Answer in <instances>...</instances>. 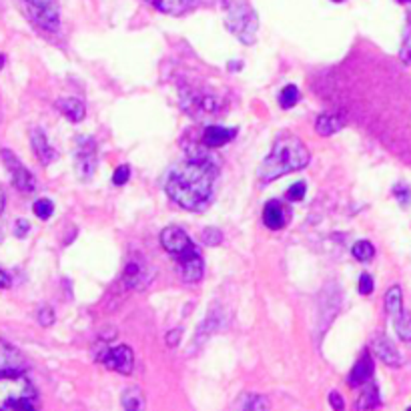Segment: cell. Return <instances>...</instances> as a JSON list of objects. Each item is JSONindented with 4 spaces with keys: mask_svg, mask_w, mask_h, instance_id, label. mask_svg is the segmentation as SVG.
Listing matches in <instances>:
<instances>
[{
    "mask_svg": "<svg viewBox=\"0 0 411 411\" xmlns=\"http://www.w3.org/2000/svg\"><path fill=\"white\" fill-rule=\"evenodd\" d=\"M219 176L217 165L205 155H193L169 171L165 191L171 201L185 211L201 213L209 209L215 197V181Z\"/></svg>",
    "mask_w": 411,
    "mask_h": 411,
    "instance_id": "cell-1",
    "label": "cell"
},
{
    "mask_svg": "<svg viewBox=\"0 0 411 411\" xmlns=\"http://www.w3.org/2000/svg\"><path fill=\"white\" fill-rule=\"evenodd\" d=\"M311 155L301 139L295 135H279L273 143L271 153L265 157V161L259 167V183L267 185L271 181H277L279 176L301 171L309 165Z\"/></svg>",
    "mask_w": 411,
    "mask_h": 411,
    "instance_id": "cell-2",
    "label": "cell"
},
{
    "mask_svg": "<svg viewBox=\"0 0 411 411\" xmlns=\"http://www.w3.org/2000/svg\"><path fill=\"white\" fill-rule=\"evenodd\" d=\"M38 393L29 377L21 371L0 373V411L6 410H36Z\"/></svg>",
    "mask_w": 411,
    "mask_h": 411,
    "instance_id": "cell-3",
    "label": "cell"
},
{
    "mask_svg": "<svg viewBox=\"0 0 411 411\" xmlns=\"http://www.w3.org/2000/svg\"><path fill=\"white\" fill-rule=\"evenodd\" d=\"M225 25L243 44L249 47L255 42L259 21H257V12L245 0H235L227 6Z\"/></svg>",
    "mask_w": 411,
    "mask_h": 411,
    "instance_id": "cell-4",
    "label": "cell"
},
{
    "mask_svg": "<svg viewBox=\"0 0 411 411\" xmlns=\"http://www.w3.org/2000/svg\"><path fill=\"white\" fill-rule=\"evenodd\" d=\"M173 257L176 259L178 275L185 283H199L203 279L205 261H203V255L193 241L189 245H185L181 251H176Z\"/></svg>",
    "mask_w": 411,
    "mask_h": 411,
    "instance_id": "cell-5",
    "label": "cell"
},
{
    "mask_svg": "<svg viewBox=\"0 0 411 411\" xmlns=\"http://www.w3.org/2000/svg\"><path fill=\"white\" fill-rule=\"evenodd\" d=\"M0 157H2V163H4V167H6L8 175H10L12 185H14L18 191H23V193H32V191L36 189V178H34V175L21 163V159H18L12 150H8V148H2V150H0Z\"/></svg>",
    "mask_w": 411,
    "mask_h": 411,
    "instance_id": "cell-6",
    "label": "cell"
},
{
    "mask_svg": "<svg viewBox=\"0 0 411 411\" xmlns=\"http://www.w3.org/2000/svg\"><path fill=\"white\" fill-rule=\"evenodd\" d=\"M96 143L87 137L81 135L77 139V148H75V167H77V175L83 181H88L96 171Z\"/></svg>",
    "mask_w": 411,
    "mask_h": 411,
    "instance_id": "cell-7",
    "label": "cell"
},
{
    "mask_svg": "<svg viewBox=\"0 0 411 411\" xmlns=\"http://www.w3.org/2000/svg\"><path fill=\"white\" fill-rule=\"evenodd\" d=\"M153 281V271L139 259H131L122 269V285L133 291H143Z\"/></svg>",
    "mask_w": 411,
    "mask_h": 411,
    "instance_id": "cell-8",
    "label": "cell"
},
{
    "mask_svg": "<svg viewBox=\"0 0 411 411\" xmlns=\"http://www.w3.org/2000/svg\"><path fill=\"white\" fill-rule=\"evenodd\" d=\"M181 103L183 109L187 113H191L193 117H201V115H211L217 113L221 109V101L215 98L213 94H205V92H189V96L181 94Z\"/></svg>",
    "mask_w": 411,
    "mask_h": 411,
    "instance_id": "cell-9",
    "label": "cell"
},
{
    "mask_svg": "<svg viewBox=\"0 0 411 411\" xmlns=\"http://www.w3.org/2000/svg\"><path fill=\"white\" fill-rule=\"evenodd\" d=\"M101 361L109 369L118 371L122 375L133 373V367H135V355H133V349L129 345H117L113 349H105V355H103Z\"/></svg>",
    "mask_w": 411,
    "mask_h": 411,
    "instance_id": "cell-10",
    "label": "cell"
},
{
    "mask_svg": "<svg viewBox=\"0 0 411 411\" xmlns=\"http://www.w3.org/2000/svg\"><path fill=\"white\" fill-rule=\"evenodd\" d=\"M30 145H32V150H34V155H36V159L40 161V165H44V167H49L53 161H57V150L51 147V143H49V139H47V135H44V131L42 129H32L30 131Z\"/></svg>",
    "mask_w": 411,
    "mask_h": 411,
    "instance_id": "cell-11",
    "label": "cell"
},
{
    "mask_svg": "<svg viewBox=\"0 0 411 411\" xmlns=\"http://www.w3.org/2000/svg\"><path fill=\"white\" fill-rule=\"evenodd\" d=\"M373 353H375V357H377L380 361H383V363L389 365V367H399V365H403V355L393 345V341L387 339L385 335H380V337L373 339Z\"/></svg>",
    "mask_w": 411,
    "mask_h": 411,
    "instance_id": "cell-12",
    "label": "cell"
},
{
    "mask_svg": "<svg viewBox=\"0 0 411 411\" xmlns=\"http://www.w3.org/2000/svg\"><path fill=\"white\" fill-rule=\"evenodd\" d=\"M287 221H289V217H287V211H285V207H283L281 201L271 199V201L265 203L263 223L267 229H271V231H279V229H283V227L287 225Z\"/></svg>",
    "mask_w": 411,
    "mask_h": 411,
    "instance_id": "cell-13",
    "label": "cell"
},
{
    "mask_svg": "<svg viewBox=\"0 0 411 411\" xmlns=\"http://www.w3.org/2000/svg\"><path fill=\"white\" fill-rule=\"evenodd\" d=\"M237 137V129H227L219 124H209L203 131V145L209 148H219L231 143Z\"/></svg>",
    "mask_w": 411,
    "mask_h": 411,
    "instance_id": "cell-14",
    "label": "cell"
},
{
    "mask_svg": "<svg viewBox=\"0 0 411 411\" xmlns=\"http://www.w3.org/2000/svg\"><path fill=\"white\" fill-rule=\"evenodd\" d=\"M30 18L49 32H57L60 29L59 6H49V8H29Z\"/></svg>",
    "mask_w": 411,
    "mask_h": 411,
    "instance_id": "cell-15",
    "label": "cell"
},
{
    "mask_svg": "<svg viewBox=\"0 0 411 411\" xmlns=\"http://www.w3.org/2000/svg\"><path fill=\"white\" fill-rule=\"evenodd\" d=\"M371 377H373V361H371L369 353H363L357 359V363L353 365L352 373L347 377V383L352 387H361V385H365L367 382H371Z\"/></svg>",
    "mask_w": 411,
    "mask_h": 411,
    "instance_id": "cell-16",
    "label": "cell"
},
{
    "mask_svg": "<svg viewBox=\"0 0 411 411\" xmlns=\"http://www.w3.org/2000/svg\"><path fill=\"white\" fill-rule=\"evenodd\" d=\"M57 109L64 117L68 118L70 122H81L87 117V107L81 98H75V96H62L57 101Z\"/></svg>",
    "mask_w": 411,
    "mask_h": 411,
    "instance_id": "cell-17",
    "label": "cell"
},
{
    "mask_svg": "<svg viewBox=\"0 0 411 411\" xmlns=\"http://www.w3.org/2000/svg\"><path fill=\"white\" fill-rule=\"evenodd\" d=\"M21 369H25V361H23L21 353L0 339V373L2 371H21Z\"/></svg>",
    "mask_w": 411,
    "mask_h": 411,
    "instance_id": "cell-18",
    "label": "cell"
},
{
    "mask_svg": "<svg viewBox=\"0 0 411 411\" xmlns=\"http://www.w3.org/2000/svg\"><path fill=\"white\" fill-rule=\"evenodd\" d=\"M382 403V397H380V387L373 382L365 383V389L361 391L355 408L357 410H371V408H377Z\"/></svg>",
    "mask_w": 411,
    "mask_h": 411,
    "instance_id": "cell-19",
    "label": "cell"
},
{
    "mask_svg": "<svg viewBox=\"0 0 411 411\" xmlns=\"http://www.w3.org/2000/svg\"><path fill=\"white\" fill-rule=\"evenodd\" d=\"M147 2L165 14H183L191 8L195 0H147Z\"/></svg>",
    "mask_w": 411,
    "mask_h": 411,
    "instance_id": "cell-20",
    "label": "cell"
},
{
    "mask_svg": "<svg viewBox=\"0 0 411 411\" xmlns=\"http://www.w3.org/2000/svg\"><path fill=\"white\" fill-rule=\"evenodd\" d=\"M343 129V120L337 117V115H319L315 120V131L321 135V137H331L335 135L337 131Z\"/></svg>",
    "mask_w": 411,
    "mask_h": 411,
    "instance_id": "cell-21",
    "label": "cell"
},
{
    "mask_svg": "<svg viewBox=\"0 0 411 411\" xmlns=\"http://www.w3.org/2000/svg\"><path fill=\"white\" fill-rule=\"evenodd\" d=\"M120 406L124 410L139 411L145 410V395L139 387H127L120 395Z\"/></svg>",
    "mask_w": 411,
    "mask_h": 411,
    "instance_id": "cell-22",
    "label": "cell"
},
{
    "mask_svg": "<svg viewBox=\"0 0 411 411\" xmlns=\"http://www.w3.org/2000/svg\"><path fill=\"white\" fill-rule=\"evenodd\" d=\"M385 309L391 317L399 315L403 311V293H401V287L399 285H393L387 289L385 293Z\"/></svg>",
    "mask_w": 411,
    "mask_h": 411,
    "instance_id": "cell-23",
    "label": "cell"
},
{
    "mask_svg": "<svg viewBox=\"0 0 411 411\" xmlns=\"http://www.w3.org/2000/svg\"><path fill=\"white\" fill-rule=\"evenodd\" d=\"M393 327H395V333L399 335L401 341H411V311L403 309L399 315H395Z\"/></svg>",
    "mask_w": 411,
    "mask_h": 411,
    "instance_id": "cell-24",
    "label": "cell"
},
{
    "mask_svg": "<svg viewBox=\"0 0 411 411\" xmlns=\"http://www.w3.org/2000/svg\"><path fill=\"white\" fill-rule=\"evenodd\" d=\"M352 253L357 261H363V263H365V261H371V259H373L375 247H373L369 241H357L352 247Z\"/></svg>",
    "mask_w": 411,
    "mask_h": 411,
    "instance_id": "cell-25",
    "label": "cell"
},
{
    "mask_svg": "<svg viewBox=\"0 0 411 411\" xmlns=\"http://www.w3.org/2000/svg\"><path fill=\"white\" fill-rule=\"evenodd\" d=\"M299 88L295 87V85H287V87L281 90V94H279V105L283 107V109H293L295 105L299 103Z\"/></svg>",
    "mask_w": 411,
    "mask_h": 411,
    "instance_id": "cell-26",
    "label": "cell"
},
{
    "mask_svg": "<svg viewBox=\"0 0 411 411\" xmlns=\"http://www.w3.org/2000/svg\"><path fill=\"white\" fill-rule=\"evenodd\" d=\"M32 211H34V215H36L38 219L49 221V219L53 217V213H55V203H53L51 199H38V201H34Z\"/></svg>",
    "mask_w": 411,
    "mask_h": 411,
    "instance_id": "cell-27",
    "label": "cell"
},
{
    "mask_svg": "<svg viewBox=\"0 0 411 411\" xmlns=\"http://www.w3.org/2000/svg\"><path fill=\"white\" fill-rule=\"evenodd\" d=\"M267 408H269V401L261 395H253V393H249L241 401V410H267Z\"/></svg>",
    "mask_w": 411,
    "mask_h": 411,
    "instance_id": "cell-28",
    "label": "cell"
},
{
    "mask_svg": "<svg viewBox=\"0 0 411 411\" xmlns=\"http://www.w3.org/2000/svg\"><path fill=\"white\" fill-rule=\"evenodd\" d=\"M201 241L205 243L207 247H217V245L223 243V233L219 229H215V227H207L201 233Z\"/></svg>",
    "mask_w": 411,
    "mask_h": 411,
    "instance_id": "cell-29",
    "label": "cell"
},
{
    "mask_svg": "<svg viewBox=\"0 0 411 411\" xmlns=\"http://www.w3.org/2000/svg\"><path fill=\"white\" fill-rule=\"evenodd\" d=\"M305 193H307V185L305 183H295V185H291L289 187V191H287V199L289 201H303V197H305Z\"/></svg>",
    "mask_w": 411,
    "mask_h": 411,
    "instance_id": "cell-30",
    "label": "cell"
},
{
    "mask_svg": "<svg viewBox=\"0 0 411 411\" xmlns=\"http://www.w3.org/2000/svg\"><path fill=\"white\" fill-rule=\"evenodd\" d=\"M399 59L403 64H411V25L408 32H406V38H403V44L399 49Z\"/></svg>",
    "mask_w": 411,
    "mask_h": 411,
    "instance_id": "cell-31",
    "label": "cell"
},
{
    "mask_svg": "<svg viewBox=\"0 0 411 411\" xmlns=\"http://www.w3.org/2000/svg\"><path fill=\"white\" fill-rule=\"evenodd\" d=\"M36 317H38V323L42 325V327H51V325L55 323V311H53V307H49V305L40 307Z\"/></svg>",
    "mask_w": 411,
    "mask_h": 411,
    "instance_id": "cell-32",
    "label": "cell"
},
{
    "mask_svg": "<svg viewBox=\"0 0 411 411\" xmlns=\"http://www.w3.org/2000/svg\"><path fill=\"white\" fill-rule=\"evenodd\" d=\"M393 195L399 199V203L403 207L410 205L411 201V189L408 185H403V183H399V185H395V189H393Z\"/></svg>",
    "mask_w": 411,
    "mask_h": 411,
    "instance_id": "cell-33",
    "label": "cell"
},
{
    "mask_svg": "<svg viewBox=\"0 0 411 411\" xmlns=\"http://www.w3.org/2000/svg\"><path fill=\"white\" fill-rule=\"evenodd\" d=\"M375 289V283H373V277L369 273H363L359 277V293L361 295H371Z\"/></svg>",
    "mask_w": 411,
    "mask_h": 411,
    "instance_id": "cell-34",
    "label": "cell"
},
{
    "mask_svg": "<svg viewBox=\"0 0 411 411\" xmlns=\"http://www.w3.org/2000/svg\"><path fill=\"white\" fill-rule=\"evenodd\" d=\"M129 178H131V167H129V165H120V167H117V171H115V175H113V183H115L117 187H122V185H127Z\"/></svg>",
    "mask_w": 411,
    "mask_h": 411,
    "instance_id": "cell-35",
    "label": "cell"
},
{
    "mask_svg": "<svg viewBox=\"0 0 411 411\" xmlns=\"http://www.w3.org/2000/svg\"><path fill=\"white\" fill-rule=\"evenodd\" d=\"M29 231H30V223L27 221V219H18V221L14 223V235L18 237V239L27 237Z\"/></svg>",
    "mask_w": 411,
    "mask_h": 411,
    "instance_id": "cell-36",
    "label": "cell"
},
{
    "mask_svg": "<svg viewBox=\"0 0 411 411\" xmlns=\"http://www.w3.org/2000/svg\"><path fill=\"white\" fill-rule=\"evenodd\" d=\"M329 406L335 408V410H343V408H345V401H343V397L339 395V391H331V393H329Z\"/></svg>",
    "mask_w": 411,
    "mask_h": 411,
    "instance_id": "cell-37",
    "label": "cell"
},
{
    "mask_svg": "<svg viewBox=\"0 0 411 411\" xmlns=\"http://www.w3.org/2000/svg\"><path fill=\"white\" fill-rule=\"evenodd\" d=\"M29 8H49V6H59L57 0H25Z\"/></svg>",
    "mask_w": 411,
    "mask_h": 411,
    "instance_id": "cell-38",
    "label": "cell"
},
{
    "mask_svg": "<svg viewBox=\"0 0 411 411\" xmlns=\"http://www.w3.org/2000/svg\"><path fill=\"white\" fill-rule=\"evenodd\" d=\"M181 335H183V329H175V331H171V333L167 335V345H169V347H176L178 341H181Z\"/></svg>",
    "mask_w": 411,
    "mask_h": 411,
    "instance_id": "cell-39",
    "label": "cell"
},
{
    "mask_svg": "<svg viewBox=\"0 0 411 411\" xmlns=\"http://www.w3.org/2000/svg\"><path fill=\"white\" fill-rule=\"evenodd\" d=\"M12 285V279H10V275L6 273V271H2L0 269V289H8Z\"/></svg>",
    "mask_w": 411,
    "mask_h": 411,
    "instance_id": "cell-40",
    "label": "cell"
},
{
    "mask_svg": "<svg viewBox=\"0 0 411 411\" xmlns=\"http://www.w3.org/2000/svg\"><path fill=\"white\" fill-rule=\"evenodd\" d=\"M4 211V193H2V189H0V213Z\"/></svg>",
    "mask_w": 411,
    "mask_h": 411,
    "instance_id": "cell-41",
    "label": "cell"
},
{
    "mask_svg": "<svg viewBox=\"0 0 411 411\" xmlns=\"http://www.w3.org/2000/svg\"><path fill=\"white\" fill-rule=\"evenodd\" d=\"M397 2H401V4H410L411 0H397Z\"/></svg>",
    "mask_w": 411,
    "mask_h": 411,
    "instance_id": "cell-42",
    "label": "cell"
},
{
    "mask_svg": "<svg viewBox=\"0 0 411 411\" xmlns=\"http://www.w3.org/2000/svg\"><path fill=\"white\" fill-rule=\"evenodd\" d=\"M2 64H4V57L0 55V68H2Z\"/></svg>",
    "mask_w": 411,
    "mask_h": 411,
    "instance_id": "cell-43",
    "label": "cell"
},
{
    "mask_svg": "<svg viewBox=\"0 0 411 411\" xmlns=\"http://www.w3.org/2000/svg\"><path fill=\"white\" fill-rule=\"evenodd\" d=\"M333 2H343V0H333Z\"/></svg>",
    "mask_w": 411,
    "mask_h": 411,
    "instance_id": "cell-44",
    "label": "cell"
}]
</instances>
